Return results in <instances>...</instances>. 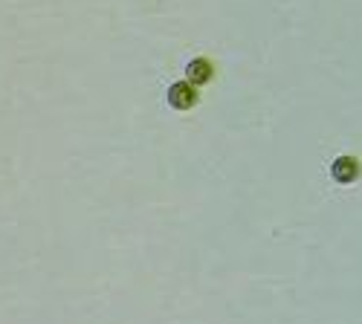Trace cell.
<instances>
[{
	"label": "cell",
	"mask_w": 362,
	"mask_h": 324,
	"mask_svg": "<svg viewBox=\"0 0 362 324\" xmlns=\"http://www.w3.org/2000/svg\"><path fill=\"white\" fill-rule=\"evenodd\" d=\"M186 78L192 84H209L215 78V64L209 61V58H194V61H189V67H186Z\"/></svg>",
	"instance_id": "obj_3"
},
{
	"label": "cell",
	"mask_w": 362,
	"mask_h": 324,
	"mask_svg": "<svg viewBox=\"0 0 362 324\" xmlns=\"http://www.w3.org/2000/svg\"><path fill=\"white\" fill-rule=\"evenodd\" d=\"M197 99H200L197 84H192L189 78H186V81H174V84L168 87V104H171L174 110H192V107L197 104Z\"/></svg>",
	"instance_id": "obj_1"
},
{
	"label": "cell",
	"mask_w": 362,
	"mask_h": 324,
	"mask_svg": "<svg viewBox=\"0 0 362 324\" xmlns=\"http://www.w3.org/2000/svg\"><path fill=\"white\" fill-rule=\"evenodd\" d=\"M359 160L356 157H348V154H342V157H337L334 160V165H330V176L339 183V186H351V183H356L359 180Z\"/></svg>",
	"instance_id": "obj_2"
}]
</instances>
